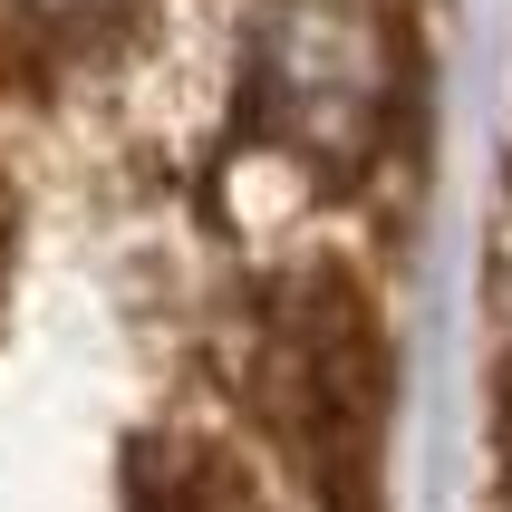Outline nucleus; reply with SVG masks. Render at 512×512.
Segmentation results:
<instances>
[{
  "instance_id": "obj_2",
  "label": "nucleus",
  "mask_w": 512,
  "mask_h": 512,
  "mask_svg": "<svg viewBox=\"0 0 512 512\" xmlns=\"http://www.w3.org/2000/svg\"><path fill=\"white\" fill-rule=\"evenodd\" d=\"M387 78H397V49H387V20L368 0H290L271 20V39H261L271 136H290L300 155H329V165L377 145Z\"/></svg>"
},
{
  "instance_id": "obj_1",
  "label": "nucleus",
  "mask_w": 512,
  "mask_h": 512,
  "mask_svg": "<svg viewBox=\"0 0 512 512\" xmlns=\"http://www.w3.org/2000/svg\"><path fill=\"white\" fill-rule=\"evenodd\" d=\"M271 416L310 455V484L348 512L377 484V435H387V329L348 281H300L271 319Z\"/></svg>"
},
{
  "instance_id": "obj_3",
  "label": "nucleus",
  "mask_w": 512,
  "mask_h": 512,
  "mask_svg": "<svg viewBox=\"0 0 512 512\" xmlns=\"http://www.w3.org/2000/svg\"><path fill=\"white\" fill-rule=\"evenodd\" d=\"M126 503H136V512H252V493L232 484L223 455H194V445H145L136 474H126Z\"/></svg>"
}]
</instances>
